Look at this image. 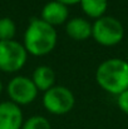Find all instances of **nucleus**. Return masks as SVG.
Masks as SVG:
<instances>
[{
    "label": "nucleus",
    "mask_w": 128,
    "mask_h": 129,
    "mask_svg": "<svg viewBox=\"0 0 128 129\" xmlns=\"http://www.w3.org/2000/svg\"><path fill=\"white\" fill-rule=\"evenodd\" d=\"M55 1L62 3V4H64L65 6H70V5H75V4L81 3V0H55Z\"/></svg>",
    "instance_id": "nucleus-15"
},
{
    "label": "nucleus",
    "mask_w": 128,
    "mask_h": 129,
    "mask_svg": "<svg viewBox=\"0 0 128 129\" xmlns=\"http://www.w3.org/2000/svg\"><path fill=\"white\" fill-rule=\"evenodd\" d=\"M75 103L74 94L70 89L63 85H54L49 90L44 91L43 105L54 115H64L69 113Z\"/></svg>",
    "instance_id": "nucleus-4"
},
{
    "label": "nucleus",
    "mask_w": 128,
    "mask_h": 129,
    "mask_svg": "<svg viewBox=\"0 0 128 129\" xmlns=\"http://www.w3.org/2000/svg\"><path fill=\"white\" fill-rule=\"evenodd\" d=\"M117 104H118V108L128 115V89L117 96Z\"/></svg>",
    "instance_id": "nucleus-14"
},
{
    "label": "nucleus",
    "mask_w": 128,
    "mask_h": 129,
    "mask_svg": "<svg viewBox=\"0 0 128 129\" xmlns=\"http://www.w3.org/2000/svg\"><path fill=\"white\" fill-rule=\"evenodd\" d=\"M1 91H3V83L0 82V93H1Z\"/></svg>",
    "instance_id": "nucleus-16"
},
{
    "label": "nucleus",
    "mask_w": 128,
    "mask_h": 129,
    "mask_svg": "<svg viewBox=\"0 0 128 129\" xmlns=\"http://www.w3.org/2000/svg\"><path fill=\"white\" fill-rule=\"evenodd\" d=\"M24 123L21 108L13 102L0 103V129H21Z\"/></svg>",
    "instance_id": "nucleus-7"
},
{
    "label": "nucleus",
    "mask_w": 128,
    "mask_h": 129,
    "mask_svg": "<svg viewBox=\"0 0 128 129\" xmlns=\"http://www.w3.org/2000/svg\"><path fill=\"white\" fill-rule=\"evenodd\" d=\"M79 4L85 15L95 20L104 16L108 9V0H81Z\"/></svg>",
    "instance_id": "nucleus-11"
},
{
    "label": "nucleus",
    "mask_w": 128,
    "mask_h": 129,
    "mask_svg": "<svg viewBox=\"0 0 128 129\" xmlns=\"http://www.w3.org/2000/svg\"><path fill=\"white\" fill-rule=\"evenodd\" d=\"M124 28L114 16H102L92 24V38L103 46H114L122 42Z\"/></svg>",
    "instance_id": "nucleus-3"
},
{
    "label": "nucleus",
    "mask_w": 128,
    "mask_h": 129,
    "mask_svg": "<svg viewBox=\"0 0 128 129\" xmlns=\"http://www.w3.org/2000/svg\"><path fill=\"white\" fill-rule=\"evenodd\" d=\"M58 43V34L55 28L43 21L39 18L30 20L25 33L23 45L28 54L34 56H44L52 53Z\"/></svg>",
    "instance_id": "nucleus-1"
},
{
    "label": "nucleus",
    "mask_w": 128,
    "mask_h": 129,
    "mask_svg": "<svg viewBox=\"0 0 128 129\" xmlns=\"http://www.w3.org/2000/svg\"><path fill=\"white\" fill-rule=\"evenodd\" d=\"M16 34V24L10 18H0V42L14 40Z\"/></svg>",
    "instance_id": "nucleus-12"
},
{
    "label": "nucleus",
    "mask_w": 128,
    "mask_h": 129,
    "mask_svg": "<svg viewBox=\"0 0 128 129\" xmlns=\"http://www.w3.org/2000/svg\"><path fill=\"white\" fill-rule=\"evenodd\" d=\"M21 129H52L49 120L43 115H33L24 120Z\"/></svg>",
    "instance_id": "nucleus-13"
},
{
    "label": "nucleus",
    "mask_w": 128,
    "mask_h": 129,
    "mask_svg": "<svg viewBox=\"0 0 128 129\" xmlns=\"http://www.w3.org/2000/svg\"><path fill=\"white\" fill-rule=\"evenodd\" d=\"M28 51L16 40L0 42V70L4 73L19 72L27 63Z\"/></svg>",
    "instance_id": "nucleus-5"
},
{
    "label": "nucleus",
    "mask_w": 128,
    "mask_h": 129,
    "mask_svg": "<svg viewBox=\"0 0 128 129\" xmlns=\"http://www.w3.org/2000/svg\"><path fill=\"white\" fill-rule=\"evenodd\" d=\"M8 95L10 102L20 105H28L33 103L38 95V89L33 83L32 78L18 75L8 83Z\"/></svg>",
    "instance_id": "nucleus-6"
},
{
    "label": "nucleus",
    "mask_w": 128,
    "mask_h": 129,
    "mask_svg": "<svg viewBox=\"0 0 128 129\" xmlns=\"http://www.w3.org/2000/svg\"><path fill=\"white\" fill-rule=\"evenodd\" d=\"M32 80L38 90L46 91L55 85V73L50 67L40 65L33 72Z\"/></svg>",
    "instance_id": "nucleus-10"
},
{
    "label": "nucleus",
    "mask_w": 128,
    "mask_h": 129,
    "mask_svg": "<svg viewBox=\"0 0 128 129\" xmlns=\"http://www.w3.org/2000/svg\"><path fill=\"white\" fill-rule=\"evenodd\" d=\"M65 31L74 40H85L92 37V24L84 18H73L65 23Z\"/></svg>",
    "instance_id": "nucleus-9"
},
{
    "label": "nucleus",
    "mask_w": 128,
    "mask_h": 129,
    "mask_svg": "<svg viewBox=\"0 0 128 129\" xmlns=\"http://www.w3.org/2000/svg\"><path fill=\"white\" fill-rule=\"evenodd\" d=\"M95 80L103 90L118 96L128 89V61L119 58L102 61L97 68Z\"/></svg>",
    "instance_id": "nucleus-2"
},
{
    "label": "nucleus",
    "mask_w": 128,
    "mask_h": 129,
    "mask_svg": "<svg viewBox=\"0 0 128 129\" xmlns=\"http://www.w3.org/2000/svg\"><path fill=\"white\" fill-rule=\"evenodd\" d=\"M68 16H69L68 6H65L64 4L58 3L55 0L46 3L43 6L42 14H40V19L43 21L48 23L49 25H52L54 28L67 23Z\"/></svg>",
    "instance_id": "nucleus-8"
}]
</instances>
